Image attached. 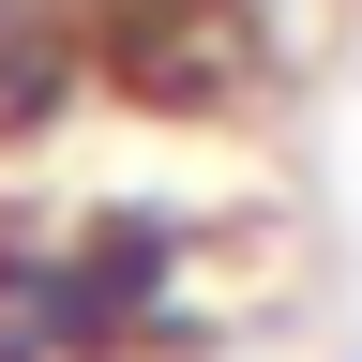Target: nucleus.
<instances>
[{
	"mask_svg": "<svg viewBox=\"0 0 362 362\" xmlns=\"http://www.w3.org/2000/svg\"><path fill=\"white\" fill-rule=\"evenodd\" d=\"M197 226L181 211H45L0 242V362H151L197 317Z\"/></svg>",
	"mask_w": 362,
	"mask_h": 362,
	"instance_id": "obj_1",
	"label": "nucleus"
}]
</instances>
